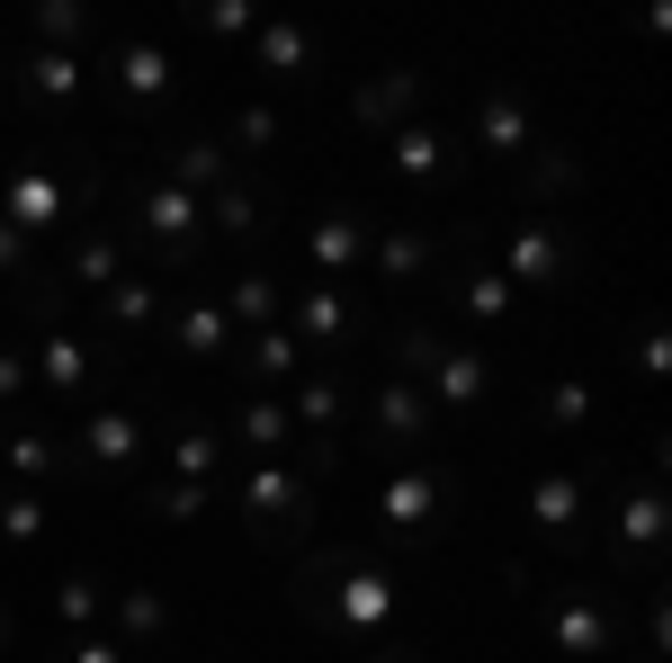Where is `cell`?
I'll list each match as a JSON object with an SVG mask.
<instances>
[{"mask_svg": "<svg viewBox=\"0 0 672 663\" xmlns=\"http://www.w3.org/2000/svg\"><path fill=\"white\" fill-rule=\"evenodd\" d=\"M377 422H386V439H422V404H413V394H386V404H377Z\"/></svg>", "mask_w": 672, "mask_h": 663, "instance_id": "1", "label": "cell"}, {"mask_svg": "<svg viewBox=\"0 0 672 663\" xmlns=\"http://www.w3.org/2000/svg\"><path fill=\"white\" fill-rule=\"evenodd\" d=\"M153 225H162V233H197V197L162 188V197H153Z\"/></svg>", "mask_w": 672, "mask_h": 663, "instance_id": "2", "label": "cell"}, {"mask_svg": "<svg viewBox=\"0 0 672 663\" xmlns=\"http://www.w3.org/2000/svg\"><path fill=\"white\" fill-rule=\"evenodd\" d=\"M422 511H431V485H422V476H403V485L386 493V520H422Z\"/></svg>", "mask_w": 672, "mask_h": 663, "instance_id": "3", "label": "cell"}, {"mask_svg": "<svg viewBox=\"0 0 672 663\" xmlns=\"http://www.w3.org/2000/svg\"><path fill=\"white\" fill-rule=\"evenodd\" d=\"M90 448H99V457H126V448H134V422H99Z\"/></svg>", "mask_w": 672, "mask_h": 663, "instance_id": "4", "label": "cell"}, {"mask_svg": "<svg viewBox=\"0 0 672 663\" xmlns=\"http://www.w3.org/2000/svg\"><path fill=\"white\" fill-rule=\"evenodd\" d=\"M394 171H431V135H394Z\"/></svg>", "mask_w": 672, "mask_h": 663, "instance_id": "5", "label": "cell"}, {"mask_svg": "<svg viewBox=\"0 0 672 663\" xmlns=\"http://www.w3.org/2000/svg\"><path fill=\"white\" fill-rule=\"evenodd\" d=\"M126 81L134 90H162V54H126Z\"/></svg>", "mask_w": 672, "mask_h": 663, "instance_id": "6", "label": "cell"}, {"mask_svg": "<svg viewBox=\"0 0 672 663\" xmlns=\"http://www.w3.org/2000/svg\"><path fill=\"white\" fill-rule=\"evenodd\" d=\"M574 511V485H538V520H565Z\"/></svg>", "mask_w": 672, "mask_h": 663, "instance_id": "7", "label": "cell"}, {"mask_svg": "<svg viewBox=\"0 0 672 663\" xmlns=\"http://www.w3.org/2000/svg\"><path fill=\"white\" fill-rule=\"evenodd\" d=\"M251 439L269 448V439H288V413H269V404H251Z\"/></svg>", "mask_w": 672, "mask_h": 663, "instance_id": "8", "label": "cell"}]
</instances>
